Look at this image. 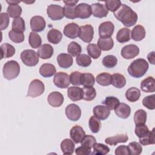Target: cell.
<instances>
[{
  "label": "cell",
  "instance_id": "cell-22",
  "mask_svg": "<svg viewBox=\"0 0 155 155\" xmlns=\"http://www.w3.org/2000/svg\"><path fill=\"white\" fill-rule=\"evenodd\" d=\"M140 88L145 93H153L155 91V81L152 76H148L142 81Z\"/></svg>",
  "mask_w": 155,
  "mask_h": 155
},
{
  "label": "cell",
  "instance_id": "cell-23",
  "mask_svg": "<svg viewBox=\"0 0 155 155\" xmlns=\"http://www.w3.org/2000/svg\"><path fill=\"white\" fill-rule=\"evenodd\" d=\"M68 97L73 101H78L83 98V90L78 87H70L67 90Z\"/></svg>",
  "mask_w": 155,
  "mask_h": 155
},
{
  "label": "cell",
  "instance_id": "cell-30",
  "mask_svg": "<svg viewBox=\"0 0 155 155\" xmlns=\"http://www.w3.org/2000/svg\"><path fill=\"white\" fill-rule=\"evenodd\" d=\"M126 79L124 75L119 73H114L111 76V84L117 88H123L126 84Z\"/></svg>",
  "mask_w": 155,
  "mask_h": 155
},
{
  "label": "cell",
  "instance_id": "cell-44",
  "mask_svg": "<svg viewBox=\"0 0 155 155\" xmlns=\"http://www.w3.org/2000/svg\"><path fill=\"white\" fill-rule=\"evenodd\" d=\"M68 53L72 56H78L80 54L82 51L81 46L76 42H71L68 45L67 48Z\"/></svg>",
  "mask_w": 155,
  "mask_h": 155
},
{
  "label": "cell",
  "instance_id": "cell-57",
  "mask_svg": "<svg viewBox=\"0 0 155 155\" xmlns=\"http://www.w3.org/2000/svg\"><path fill=\"white\" fill-rule=\"evenodd\" d=\"M1 25L0 28L1 30L6 29L9 24V16L7 13H1L0 15Z\"/></svg>",
  "mask_w": 155,
  "mask_h": 155
},
{
  "label": "cell",
  "instance_id": "cell-21",
  "mask_svg": "<svg viewBox=\"0 0 155 155\" xmlns=\"http://www.w3.org/2000/svg\"><path fill=\"white\" fill-rule=\"evenodd\" d=\"M54 52L53 47L50 44H45L40 46L38 49V54L42 59H48L50 58Z\"/></svg>",
  "mask_w": 155,
  "mask_h": 155
},
{
  "label": "cell",
  "instance_id": "cell-7",
  "mask_svg": "<svg viewBox=\"0 0 155 155\" xmlns=\"http://www.w3.org/2000/svg\"><path fill=\"white\" fill-rule=\"evenodd\" d=\"M53 82L59 88H67L70 84V76L62 71L56 73L53 78Z\"/></svg>",
  "mask_w": 155,
  "mask_h": 155
},
{
  "label": "cell",
  "instance_id": "cell-6",
  "mask_svg": "<svg viewBox=\"0 0 155 155\" xmlns=\"http://www.w3.org/2000/svg\"><path fill=\"white\" fill-rule=\"evenodd\" d=\"M47 13L53 21L60 20L64 16V8L56 4H51L47 7Z\"/></svg>",
  "mask_w": 155,
  "mask_h": 155
},
{
  "label": "cell",
  "instance_id": "cell-32",
  "mask_svg": "<svg viewBox=\"0 0 155 155\" xmlns=\"http://www.w3.org/2000/svg\"><path fill=\"white\" fill-rule=\"evenodd\" d=\"M1 58H8L13 56L16 51L15 47L10 44L4 43L1 45Z\"/></svg>",
  "mask_w": 155,
  "mask_h": 155
},
{
  "label": "cell",
  "instance_id": "cell-31",
  "mask_svg": "<svg viewBox=\"0 0 155 155\" xmlns=\"http://www.w3.org/2000/svg\"><path fill=\"white\" fill-rule=\"evenodd\" d=\"M140 91L136 87H131L125 92V97L127 99L131 102H134L138 101L140 97Z\"/></svg>",
  "mask_w": 155,
  "mask_h": 155
},
{
  "label": "cell",
  "instance_id": "cell-33",
  "mask_svg": "<svg viewBox=\"0 0 155 155\" xmlns=\"http://www.w3.org/2000/svg\"><path fill=\"white\" fill-rule=\"evenodd\" d=\"M97 45L103 51L110 50L114 46V41L111 38H101L97 41Z\"/></svg>",
  "mask_w": 155,
  "mask_h": 155
},
{
  "label": "cell",
  "instance_id": "cell-49",
  "mask_svg": "<svg viewBox=\"0 0 155 155\" xmlns=\"http://www.w3.org/2000/svg\"><path fill=\"white\" fill-rule=\"evenodd\" d=\"M76 63L78 65L83 67H88L91 63V59L89 56L85 54L78 55L76 59Z\"/></svg>",
  "mask_w": 155,
  "mask_h": 155
},
{
  "label": "cell",
  "instance_id": "cell-10",
  "mask_svg": "<svg viewBox=\"0 0 155 155\" xmlns=\"http://www.w3.org/2000/svg\"><path fill=\"white\" fill-rule=\"evenodd\" d=\"M93 35L94 30L91 25L87 24L80 27L79 37L84 42L90 43L93 39Z\"/></svg>",
  "mask_w": 155,
  "mask_h": 155
},
{
  "label": "cell",
  "instance_id": "cell-15",
  "mask_svg": "<svg viewBox=\"0 0 155 155\" xmlns=\"http://www.w3.org/2000/svg\"><path fill=\"white\" fill-rule=\"evenodd\" d=\"M85 136V131L79 125H75L73 127L70 131V136L75 143H81Z\"/></svg>",
  "mask_w": 155,
  "mask_h": 155
},
{
  "label": "cell",
  "instance_id": "cell-3",
  "mask_svg": "<svg viewBox=\"0 0 155 155\" xmlns=\"http://www.w3.org/2000/svg\"><path fill=\"white\" fill-rule=\"evenodd\" d=\"M2 72L5 79L7 80L13 79L19 74V64L16 61H8L4 65Z\"/></svg>",
  "mask_w": 155,
  "mask_h": 155
},
{
  "label": "cell",
  "instance_id": "cell-61",
  "mask_svg": "<svg viewBox=\"0 0 155 155\" xmlns=\"http://www.w3.org/2000/svg\"><path fill=\"white\" fill-rule=\"evenodd\" d=\"M64 3L65 5H76V4L78 2V0L76 1H64Z\"/></svg>",
  "mask_w": 155,
  "mask_h": 155
},
{
  "label": "cell",
  "instance_id": "cell-46",
  "mask_svg": "<svg viewBox=\"0 0 155 155\" xmlns=\"http://www.w3.org/2000/svg\"><path fill=\"white\" fill-rule=\"evenodd\" d=\"M117 63V59L114 55H107L102 59V64L108 68L114 67Z\"/></svg>",
  "mask_w": 155,
  "mask_h": 155
},
{
  "label": "cell",
  "instance_id": "cell-55",
  "mask_svg": "<svg viewBox=\"0 0 155 155\" xmlns=\"http://www.w3.org/2000/svg\"><path fill=\"white\" fill-rule=\"evenodd\" d=\"M105 5L108 10L114 12H116L121 5V1L119 0L116 1H105Z\"/></svg>",
  "mask_w": 155,
  "mask_h": 155
},
{
  "label": "cell",
  "instance_id": "cell-47",
  "mask_svg": "<svg viewBox=\"0 0 155 155\" xmlns=\"http://www.w3.org/2000/svg\"><path fill=\"white\" fill-rule=\"evenodd\" d=\"M8 37L10 39L15 43H21L24 41V35L22 32L17 31L13 30L8 32Z\"/></svg>",
  "mask_w": 155,
  "mask_h": 155
},
{
  "label": "cell",
  "instance_id": "cell-45",
  "mask_svg": "<svg viewBox=\"0 0 155 155\" xmlns=\"http://www.w3.org/2000/svg\"><path fill=\"white\" fill-rule=\"evenodd\" d=\"M88 125L90 130L93 133H97L101 128V123L98 118L96 116H91L88 122Z\"/></svg>",
  "mask_w": 155,
  "mask_h": 155
},
{
  "label": "cell",
  "instance_id": "cell-41",
  "mask_svg": "<svg viewBox=\"0 0 155 155\" xmlns=\"http://www.w3.org/2000/svg\"><path fill=\"white\" fill-rule=\"evenodd\" d=\"M83 90V99L91 101L93 100L96 95V91L93 87H84Z\"/></svg>",
  "mask_w": 155,
  "mask_h": 155
},
{
  "label": "cell",
  "instance_id": "cell-2",
  "mask_svg": "<svg viewBox=\"0 0 155 155\" xmlns=\"http://www.w3.org/2000/svg\"><path fill=\"white\" fill-rule=\"evenodd\" d=\"M148 63L142 58H139L133 61L128 67V74L135 78L142 77L148 69Z\"/></svg>",
  "mask_w": 155,
  "mask_h": 155
},
{
  "label": "cell",
  "instance_id": "cell-50",
  "mask_svg": "<svg viewBox=\"0 0 155 155\" xmlns=\"http://www.w3.org/2000/svg\"><path fill=\"white\" fill-rule=\"evenodd\" d=\"M76 5H65L63 7L64 16L68 19H74L76 18L77 17L76 15Z\"/></svg>",
  "mask_w": 155,
  "mask_h": 155
},
{
  "label": "cell",
  "instance_id": "cell-16",
  "mask_svg": "<svg viewBox=\"0 0 155 155\" xmlns=\"http://www.w3.org/2000/svg\"><path fill=\"white\" fill-rule=\"evenodd\" d=\"M63 95L58 91H53L50 93L47 97L48 104L53 107H59L62 105L64 102Z\"/></svg>",
  "mask_w": 155,
  "mask_h": 155
},
{
  "label": "cell",
  "instance_id": "cell-34",
  "mask_svg": "<svg viewBox=\"0 0 155 155\" xmlns=\"http://www.w3.org/2000/svg\"><path fill=\"white\" fill-rule=\"evenodd\" d=\"M22 8L18 4H9L7 9V13L10 18H16L20 17L22 13Z\"/></svg>",
  "mask_w": 155,
  "mask_h": 155
},
{
  "label": "cell",
  "instance_id": "cell-38",
  "mask_svg": "<svg viewBox=\"0 0 155 155\" xmlns=\"http://www.w3.org/2000/svg\"><path fill=\"white\" fill-rule=\"evenodd\" d=\"M87 51L88 54L94 59H98L101 54V50L96 44H89L87 47Z\"/></svg>",
  "mask_w": 155,
  "mask_h": 155
},
{
  "label": "cell",
  "instance_id": "cell-42",
  "mask_svg": "<svg viewBox=\"0 0 155 155\" xmlns=\"http://www.w3.org/2000/svg\"><path fill=\"white\" fill-rule=\"evenodd\" d=\"M93 152L91 154L96 155H105L109 153L110 148L108 146L101 143H96L93 146Z\"/></svg>",
  "mask_w": 155,
  "mask_h": 155
},
{
  "label": "cell",
  "instance_id": "cell-51",
  "mask_svg": "<svg viewBox=\"0 0 155 155\" xmlns=\"http://www.w3.org/2000/svg\"><path fill=\"white\" fill-rule=\"evenodd\" d=\"M130 154L139 155L142 151V145L137 142H131L128 145Z\"/></svg>",
  "mask_w": 155,
  "mask_h": 155
},
{
  "label": "cell",
  "instance_id": "cell-37",
  "mask_svg": "<svg viewBox=\"0 0 155 155\" xmlns=\"http://www.w3.org/2000/svg\"><path fill=\"white\" fill-rule=\"evenodd\" d=\"M111 75L108 73H102L99 74L96 78L98 84L102 86H108L111 84Z\"/></svg>",
  "mask_w": 155,
  "mask_h": 155
},
{
  "label": "cell",
  "instance_id": "cell-24",
  "mask_svg": "<svg viewBox=\"0 0 155 155\" xmlns=\"http://www.w3.org/2000/svg\"><path fill=\"white\" fill-rule=\"evenodd\" d=\"M55 66L51 64L45 63L42 64L39 68V73L44 78H50L56 74Z\"/></svg>",
  "mask_w": 155,
  "mask_h": 155
},
{
  "label": "cell",
  "instance_id": "cell-11",
  "mask_svg": "<svg viewBox=\"0 0 155 155\" xmlns=\"http://www.w3.org/2000/svg\"><path fill=\"white\" fill-rule=\"evenodd\" d=\"M139 53V47L134 44L124 46L121 50V55L125 59H131L137 56Z\"/></svg>",
  "mask_w": 155,
  "mask_h": 155
},
{
  "label": "cell",
  "instance_id": "cell-35",
  "mask_svg": "<svg viewBox=\"0 0 155 155\" xmlns=\"http://www.w3.org/2000/svg\"><path fill=\"white\" fill-rule=\"evenodd\" d=\"M28 42L30 45L33 48H39L42 44V39L39 35L35 31H31L29 35Z\"/></svg>",
  "mask_w": 155,
  "mask_h": 155
},
{
  "label": "cell",
  "instance_id": "cell-58",
  "mask_svg": "<svg viewBox=\"0 0 155 155\" xmlns=\"http://www.w3.org/2000/svg\"><path fill=\"white\" fill-rule=\"evenodd\" d=\"M116 155H129L130 154L128 146L125 145H119L117 147L114 152Z\"/></svg>",
  "mask_w": 155,
  "mask_h": 155
},
{
  "label": "cell",
  "instance_id": "cell-48",
  "mask_svg": "<svg viewBox=\"0 0 155 155\" xmlns=\"http://www.w3.org/2000/svg\"><path fill=\"white\" fill-rule=\"evenodd\" d=\"M102 104L107 106L110 110H114L119 104V100L114 96H107L103 101Z\"/></svg>",
  "mask_w": 155,
  "mask_h": 155
},
{
  "label": "cell",
  "instance_id": "cell-53",
  "mask_svg": "<svg viewBox=\"0 0 155 155\" xmlns=\"http://www.w3.org/2000/svg\"><path fill=\"white\" fill-rule=\"evenodd\" d=\"M154 96V94H152L145 97L142 100L143 105L149 110H154L155 108Z\"/></svg>",
  "mask_w": 155,
  "mask_h": 155
},
{
  "label": "cell",
  "instance_id": "cell-28",
  "mask_svg": "<svg viewBox=\"0 0 155 155\" xmlns=\"http://www.w3.org/2000/svg\"><path fill=\"white\" fill-rule=\"evenodd\" d=\"M74 143L70 139H65L61 143V149L64 154H71L74 150Z\"/></svg>",
  "mask_w": 155,
  "mask_h": 155
},
{
  "label": "cell",
  "instance_id": "cell-19",
  "mask_svg": "<svg viewBox=\"0 0 155 155\" xmlns=\"http://www.w3.org/2000/svg\"><path fill=\"white\" fill-rule=\"evenodd\" d=\"M93 112L94 116L99 119L105 120L110 114V110L107 106L99 105L93 108Z\"/></svg>",
  "mask_w": 155,
  "mask_h": 155
},
{
  "label": "cell",
  "instance_id": "cell-52",
  "mask_svg": "<svg viewBox=\"0 0 155 155\" xmlns=\"http://www.w3.org/2000/svg\"><path fill=\"white\" fill-rule=\"evenodd\" d=\"M81 145L91 149L96 143V138L91 135H85L81 141Z\"/></svg>",
  "mask_w": 155,
  "mask_h": 155
},
{
  "label": "cell",
  "instance_id": "cell-60",
  "mask_svg": "<svg viewBox=\"0 0 155 155\" xmlns=\"http://www.w3.org/2000/svg\"><path fill=\"white\" fill-rule=\"evenodd\" d=\"M147 59L150 63H151L153 65L154 64V51L148 53V54L147 55Z\"/></svg>",
  "mask_w": 155,
  "mask_h": 155
},
{
  "label": "cell",
  "instance_id": "cell-54",
  "mask_svg": "<svg viewBox=\"0 0 155 155\" xmlns=\"http://www.w3.org/2000/svg\"><path fill=\"white\" fill-rule=\"evenodd\" d=\"M148 132H149V129L148 127L145 124L136 125L134 130V133L139 138H140L146 136L148 133Z\"/></svg>",
  "mask_w": 155,
  "mask_h": 155
},
{
  "label": "cell",
  "instance_id": "cell-9",
  "mask_svg": "<svg viewBox=\"0 0 155 155\" xmlns=\"http://www.w3.org/2000/svg\"><path fill=\"white\" fill-rule=\"evenodd\" d=\"M114 25L111 21H105L99 26V35L101 38H110L114 32Z\"/></svg>",
  "mask_w": 155,
  "mask_h": 155
},
{
  "label": "cell",
  "instance_id": "cell-43",
  "mask_svg": "<svg viewBox=\"0 0 155 155\" xmlns=\"http://www.w3.org/2000/svg\"><path fill=\"white\" fill-rule=\"evenodd\" d=\"M12 30L23 33V31H24L25 30V21L21 17L15 18L12 22Z\"/></svg>",
  "mask_w": 155,
  "mask_h": 155
},
{
  "label": "cell",
  "instance_id": "cell-14",
  "mask_svg": "<svg viewBox=\"0 0 155 155\" xmlns=\"http://www.w3.org/2000/svg\"><path fill=\"white\" fill-rule=\"evenodd\" d=\"M79 32L80 27L74 22L67 24L64 28V35L70 39H74L79 36Z\"/></svg>",
  "mask_w": 155,
  "mask_h": 155
},
{
  "label": "cell",
  "instance_id": "cell-27",
  "mask_svg": "<svg viewBox=\"0 0 155 155\" xmlns=\"http://www.w3.org/2000/svg\"><path fill=\"white\" fill-rule=\"evenodd\" d=\"M146 31L141 25H136L131 31V38L135 41H142L145 37Z\"/></svg>",
  "mask_w": 155,
  "mask_h": 155
},
{
  "label": "cell",
  "instance_id": "cell-1",
  "mask_svg": "<svg viewBox=\"0 0 155 155\" xmlns=\"http://www.w3.org/2000/svg\"><path fill=\"white\" fill-rule=\"evenodd\" d=\"M113 13L115 18L120 21L125 27H131L137 22V13L126 4H122L120 7L116 12H113Z\"/></svg>",
  "mask_w": 155,
  "mask_h": 155
},
{
  "label": "cell",
  "instance_id": "cell-26",
  "mask_svg": "<svg viewBox=\"0 0 155 155\" xmlns=\"http://www.w3.org/2000/svg\"><path fill=\"white\" fill-rule=\"evenodd\" d=\"M128 137L127 134H119L112 137H108L105 139V142L110 145H116L118 143H124L127 142Z\"/></svg>",
  "mask_w": 155,
  "mask_h": 155
},
{
  "label": "cell",
  "instance_id": "cell-36",
  "mask_svg": "<svg viewBox=\"0 0 155 155\" xmlns=\"http://www.w3.org/2000/svg\"><path fill=\"white\" fill-rule=\"evenodd\" d=\"M147 120V112L143 109L137 110L134 115V121L136 125L145 124Z\"/></svg>",
  "mask_w": 155,
  "mask_h": 155
},
{
  "label": "cell",
  "instance_id": "cell-25",
  "mask_svg": "<svg viewBox=\"0 0 155 155\" xmlns=\"http://www.w3.org/2000/svg\"><path fill=\"white\" fill-rule=\"evenodd\" d=\"M47 38L49 42L53 44H58L62 38V34L59 30L56 28H52L47 33Z\"/></svg>",
  "mask_w": 155,
  "mask_h": 155
},
{
  "label": "cell",
  "instance_id": "cell-20",
  "mask_svg": "<svg viewBox=\"0 0 155 155\" xmlns=\"http://www.w3.org/2000/svg\"><path fill=\"white\" fill-rule=\"evenodd\" d=\"M114 112L119 117L122 119H127L130 115L131 108L127 104L119 103L114 109Z\"/></svg>",
  "mask_w": 155,
  "mask_h": 155
},
{
  "label": "cell",
  "instance_id": "cell-39",
  "mask_svg": "<svg viewBox=\"0 0 155 155\" xmlns=\"http://www.w3.org/2000/svg\"><path fill=\"white\" fill-rule=\"evenodd\" d=\"M95 79L91 73H85L81 74V85L84 87H93L94 84Z\"/></svg>",
  "mask_w": 155,
  "mask_h": 155
},
{
  "label": "cell",
  "instance_id": "cell-18",
  "mask_svg": "<svg viewBox=\"0 0 155 155\" xmlns=\"http://www.w3.org/2000/svg\"><path fill=\"white\" fill-rule=\"evenodd\" d=\"M57 62L59 66L62 68H70L73 63V59L71 55L67 53H60L57 56Z\"/></svg>",
  "mask_w": 155,
  "mask_h": 155
},
{
  "label": "cell",
  "instance_id": "cell-17",
  "mask_svg": "<svg viewBox=\"0 0 155 155\" xmlns=\"http://www.w3.org/2000/svg\"><path fill=\"white\" fill-rule=\"evenodd\" d=\"M91 11L92 15L96 18H102L107 16L108 10L106 8L105 5L99 2L94 3L91 4Z\"/></svg>",
  "mask_w": 155,
  "mask_h": 155
},
{
  "label": "cell",
  "instance_id": "cell-59",
  "mask_svg": "<svg viewBox=\"0 0 155 155\" xmlns=\"http://www.w3.org/2000/svg\"><path fill=\"white\" fill-rule=\"evenodd\" d=\"M75 153L78 155H88L91 154L90 148H88L82 145L78 147L75 150Z\"/></svg>",
  "mask_w": 155,
  "mask_h": 155
},
{
  "label": "cell",
  "instance_id": "cell-56",
  "mask_svg": "<svg viewBox=\"0 0 155 155\" xmlns=\"http://www.w3.org/2000/svg\"><path fill=\"white\" fill-rule=\"evenodd\" d=\"M81 74L82 73L79 71L72 72L70 75V83L73 85H81Z\"/></svg>",
  "mask_w": 155,
  "mask_h": 155
},
{
  "label": "cell",
  "instance_id": "cell-40",
  "mask_svg": "<svg viewBox=\"0 0 155 155\" xmlns=\"http://www.w3.org/2000/svg\"><path fill=\"white\" fill-rule=\"evenodd\" d=\"M139 142L141 145L145 146L151 144H154V128H153V130L151 131H149L148 133L146 136L139 138Z\"/></svg>",
  "mask_w": 155,
  "mask_h": 155
},
{
  "label": "cell",
  "instance_id": "cell-29",
  "mask_svg": "<svg viewBox=\"0 0 155 155\" xmlns=\"http://www.w3.org/2000/svg\"><path fill=\"white\" fill-rule=\"evenodd\" d=\"M131 39V31L129 28L124 27L120 29L116 35V39L120 43H125Z\"/></svg>",
  "mask_w": 155,
  "mask_h": 155
},
{
  "label": "cell",
  "instance_id": "cell-12",
  "mask_svg": "<svg viewBox=\"0 0 155 155\" xmlns=\"http://www.w3.org/2000/svg\"><path fill=\"white\" fill-rule=\"evenodd\" d=\"M92 15L91 7L88 4L81 3L76 5V15L77 18L81 19L88 18Z\"/></svg>",
  "mask_w": 155,
  "mask_h": 155
},
{
  "label": "cell",
  "instance_id": "cell-8",
  "mask_svg": "<svg viewBox=\"0 0 155 155\" xmlns=\"http://www.w3.org/2000/svg\"><path fill=\"white\" fill-rule=\"evenodd\" d=\"M65 114L67 117L71 121L78 120L81 116L80 107L75 104H70L65 108Z\"/></svg>",
  "mask_w": 155,
  "mask_h": 155
},
{
  "label": "cell",
  "instance_id": "cell-5",
  "mask_svg": "<svg viewBox=\"0 0 155 155\" xmlns=\"http://www.w3.org/2000/svg\"><path fill=\"white\" fill-rule=\"evenodd\" d=\"M45 90L44 83L39 79L33 80L28 87L27 96L31 97H36L41 95Z\"/></svg>",
  "mask_w": 155,
  "mask_h": 155
},
{
  "label": "cell",
  "instance_id": "cell-13",
  "mask_svg": "<svg viewBox=\"0 0 155 155\" xmlns=\"http://www.w3.org/2000/svg\"><path fill=\"white\" fill-rule=\"evenodd\" d=\"M30 27L33 31L40 32L43 31L46 26L44 18L41 16H33L30 19Z\"/></svg>",
  "mask_w": 155,
  "mask_h": 155
},
{
  "label": "cell",
  "instance_id": "cell-4",
  "mask_svg": "<svg viewBox=\"0 0 155 155\" xmlns=\"http://www.w3.org/2000/svg\"><path fill=\"white\" fill-rule=\"evenodd\" d=\"M39 55L33 50H25L21 53V59L27 66L34 67L39 62Z\"/></svg>",
  "mask_w": 155,
  "mask_h": 155
},
{
  "label": "cell",
  "instance_id": "cell-62",
  "mask_svg": "<svg viewBox=\"0 0 155 155\" xmlns=\"http://www.w3.org/2000/svg\"><path fill=\"white\" fill-rule=\"evenodd\" d=\"M6 2H7L8 4H18V3H19V2H20V1H7Z\"/></svg>",
  "mask_w": 155,
  "mask_h": 155
}]
</instances>
